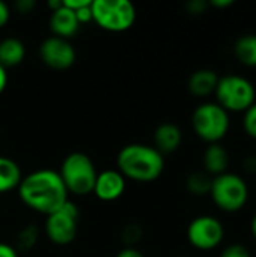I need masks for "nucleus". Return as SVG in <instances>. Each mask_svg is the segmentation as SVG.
I'll return each instance as SVG.
<instances>
[{
  "label": "nucleus",
  "instance_id": "nucleus-7",
  "mask_svg": "<svg viewBox=\"0 0 256 257\" xmlns=\"http://www.w3.org/2000/svg\"><path fill=\"white\" fill-rule=\"evenodd\" d=\"M210 196L220 211L238 212L249 200V185L240 175L226 172L213 178Z\"/></svg>",
  "mask_w": 256,
  "mask_h": 257
},
{
  "label": "nucleus",
  "instance_id": "nucleus-34",
  "mask_svg": "<svg viewBox=\"0 0 256 257\" xmlns=\"http://www.w3.org/2000/svg\"><path fill=\"white\" fill-rule=\"evenodd\" d=\"M62 2H63V0H48V2H47V6L50 8V12H53V11H56L57 8H60V6H62Z\"/></svg>",
  "mask_w": 256,
  "mask_h": 257
},
{
  "label": "nucleus",
  "instance_id": "nucleus-35",
  "mask_svg": "<svg viewBox=\"0 0 256 257\" xmlns=\"http://www.w3.org/2000/svg\"><path fill=\"white\" fill-rule=\"evenodd\" d=\"M250 232H252V236H253V239L256 241V214L253 215L252 221H250Z\"/></svg>",
  "mask_w": 256,
  "mask_h": 257
},
{
  "label": "nucleus",
  "instance_id": "nucleus-20",
  "mask_svg": "<svg viewBox=\"0 0 256 257\" xmlns=\"http://www.w3.org/2000/svg\"><path fill=\"white\" fill-rule=\"evenodd\" d=\"M39 241V227L36 224L24 226L15 236V250L17 251H30L36 247Z\"/></svg>",
  "mask_w": 256,
  "mask_h": 257
},
{
  "label": "nucleus",
  "instance_id": "nucleus-21",
  "mask_svg": "<svg viewBox=\"0 0 256 257\" xmlns=\"http://www.w3.org/2000/svg\"><path fill=\"white\" fill-rule=\"evenodd\" d=\"M142 236H143V230L136 223L127 224L121 232V238H122V242L125 244V247H134L142 239Z\"/></svg>",
  "mask_w": 256,
  "mask_h": 257
},
{
  "label": "nucleus",
  "instance_id": "nucleus-24",
  "mask_svg": "<svg viewBox=\"0 0 256 257\" xmlns=\"http://www.w3.org/2000/svg\"><path fill=\"white\" fill-rule=\"evenodd\" d=\"M208 2L205 0H190L187 5H186V9L190 15H202L207 12L208 9Z\"/></svg>",
  "mask_w": 256,
  "mask_h": 257
},
{
  "label": "nucleus",
  "instance_id": "nucleus-12",
  "mask_svg": "<svg viewBox=\"0 0 256 257\" xmlns=\"http://www.w3.org/2000/svg\"><path fill=\"white\" fill-rule=\"evenodd\" d=\"M48 27H50L53 36L63 38V39L69 41V38H72L78 33L80 23L77 21L74 11L68 9L62 2V6L50 14Z\"/></svg>",
  "mask_w": 256,
  "mask_h": 257
},
{
  "label": "nucleus",
  "instance_id": "nucleus-25",
  "mask_svg": "<svg viewBox=\"0 0 256 257\" xmlns=\"http://www.w3.org/2000/svg\"><path fill=\"white\" fill-rule=\"evenodd\" d=\"M91 5H92V2L89 5H86V6H83V8L77 9V11H74V14L77 17V21L80 23V26L81 24H86V23H92V9H91Z\"/></svg>",
  "mask_w": 256,
  "mask_h": 257
},
{
  "label": "nucleus",
  "instance_id": "nucleus-22",
  "mask_svg": "<svg viewBox=\"0 0 256 257\" xmlns=\"http://www.w3.org/2000/svg\"><path fill=\"white\" fill-rule=\"evenodd\" d=\"M243 130L249 137L256 140V101L243 113Z\"/></svg>",
  "mask_w": 256,
  "mask_h": 257
},
{
  "label": "nucleus",
  "instance_id": "nucleus-13",
  "mask_svg": "<svg viewBox=\"0 0 256 257\" xmlns=\"http://www.w3.org/2000/svg\"><path fill=\"white\" fill-rule=\"evenodd\" d=\"M183 143V131L172 122L158 125L154 131V148L161 154H174Z\"/></svg>",
  "mask_w": 256,
  "mask_h": 257
},
{
  "label": "nucleus",
  "instance_id": "nucleus-30",
  "mask_svg": "<svg viewBox=\"0 0 256 257\" xmlns=\"http://www.w3.org/2000/svg\"><path fill=\"white\" fill-rule=\"evenodd\" d=\"M0 257H20L18 256V251L15 250L14 245H9V244H0Z\"/></svg>",
  "mask_w": 256,
  "mask_h": 257
},
{
  "label": "nucleus",
  "instance_id": "nucleus-6",
  "mask_svg": "<svg viewBox=\"0 0 256 257\" xmlns=\"http://www.w3.org/2000/svg\"><path fill=\"white\" fill-rule=\"evenodd\" d=\"M92 23L107 32H125L136 23V6L128 0H92Z\"/></svg>",
  "mask_w": 256,
  "mask_h": 257
},
{
  "label": "nucleus",
  "instance_id": "nucleus-11",
  "mask_svg": "<svg viewBox=\"0 0 256 257\" xmlns=\"http://www.w3.org/2000/svg\"><path fill=\"white\" fill-rule=\"evenodd\" d=\"M125 187L127 179L116 169H109L98 173L92 193L103 202H115L125 193Z\"/></svg>",
  "mask_w": 256,
  "mask_h": 257
},
{
  "label": "nucleus",
  "instance_id": "nucleus-1",
  "mask_svg": "<svg viewBox=\"0 0 256 257\" xmlns=\"http://www.w3.org/2000/svg\"><path fill=\"white\" fill-rule=\"evenodd\" d=\"M17 190L20 200L27 208L45 217L69 200L59 172L51 169H38L23 176Z\"/></svg>",
  "mask_w": 256,
  "mask_h": 257
},
{
  "label": "nucleus",
  "instance_id": "nucleus-8",
  "mask_svg": "<svg viewBox=\"0 0 256 257\" xmlns=\"http://www.w3.org/2000/svg\"><path fill=\"white\" fill-rule=\"evenodd\" d=\"M78 218H80V211L77 205L68 200L62 208L47 215L44 223V232L54 245H60V247L69 245L77 238Z\"/></svg>",
  "mask_w": 256,
  "mask_h": 257
},
{
  "label": "nucleus",
  "instance_id": "nucleus-15",
  "mask_svg": "<svg viewBox=\"0 0 256 257\" xmlns=\"http://www.w3.org/2000/svg\"><path fill=\"white\" fill-rule=\"evenodd\" d=\"M219 83V75L214 69L210 68H201L196 69L187 81L189 92L198 98H207L216 92Z\"/></svg>",
  "mask_w": 256,
  "mask_h": 257
},
{
  "label": "nucleus",
  "instance_id": "nucleus-23",
  "mask_svg": "<svg viewBox=\"0 0 256 257\" xmlns=\"http://www.w3.org/2000/svg\"><path fill=\"white\" fill-rule=\"evenodd\" d=\"M219 257H252V254H250V251L244 245H241V244H231V245H228L220 253Z\"/></svg>",
  "mask_w": 256,
  "mask_h": 257
},
{
  "label": "nucleus",
  "instance_id": "nucleus-2",
  "mask_svg": "<svg viewBox=\"0 0 256 257\" xmlns=\"http://www.w3.org/2000/svg\"><path fill=\"white\" fill-rule=\"evenodd\" d=\"M116 170L130 181L149 184L164 172V155L154 146L131 143L124 146L116 157Z\"/></svg>",
  "mask_w": 256,
  "mask_h": 257
},
{
  "label": "nucleus",
  "instance_id": "nucleus-10",
  "mask_svg": "<svg viewBox=\"0 0 256 257\" xmlns=\"http://www.w3.org/2000/svg\"><path fill=\"white\" fill-rule=\"evenodd\" d=\"M39 57L45 66L56 71H65L75 63L77 53L68 39L48 36L39 45Z\"/></svg>",
  "mask_w": 256,
  "mask_h": 257
},
{
  "label": "nucleus",
  "instance_id": "nucleus-26",
  "mask_svg": "<svg viewBox=\"0 0 256 257\" xmlns=\"http://www.w3.org/2000/svg\"><path fill=\"white\" fill-rule=\"evenodd\" d=\"M36 6V2L35 0H18L15 3V9L20 12V14H30Z\"/></svg>",
  "mask_w": 256,
  "mask_h": 257
},
{
  "label": "nucleus",
  "instance_id": "nucleus-19",
  "mask_svg": "<svg viewBox=\"0 0 256 257\" xmlns=\"http://www.w3.org/2000/svg\"><path fill=\"white\" fill-rule=\"evenodd\" d=\"M211 185H213V176H210L205 170L192 172L186 179V187L189 193L196 197L210 196Z\"/></svg>",
  "mask_w": 256,
  "mask_h": 257
},
{
  "label": "nucleus",
  "instance_id": "nucleus-9",
  "mask_svg": "<svg viewBox=\"0 0 256 257\" xmlns=\"http://www.w3.org/2000/svg\"><path fill=\"white\" fill-rule=\"evenodd\" d=\"M187 239L196 250L210 251L223 242L225 227L222 221L213 215H199L190 221L187 227Z\"/></svg>",
  "mask_w": 256,
  "mask_h": 257
},
{
  "label": "nucleus",
  "instance_id": "nucleus-4",
  "mask_svg": "<svg viewBox=\"0 0 256 257\" xmlns=\"http://www.w3.org/2000/svg\"><path fill=\"white\" fill-rule=\"evenodd\" d=\"M229 126V113L217 102H202L192 114V128L195 134L208 145L220 143V140L228 136Z\"/></svg>",
  "mask_w": 256,
  "mask_h": 257
},
{
  "label": "nucleus",
  "instance_id": "nucleus-16",
  "mask_svg": "<svg viewBox=\"0 0 256 257\" xmlns=\"http://www.w3.org/2000/svg\"><path fill=\"white\" fill-rule=\"evenodd\" d=\"M26 57V45L18 38L9 36L0 41V65L8 68L18 66Z\"/></svg>",
  "mask_w": 256,
  "mask_h": 257
},
{
  "label": "nucleus",
  "instance_id": "nucleus-28",
  "mask_svg": "<svg viewBox=\"0 0 256 257\" xmlns=\"http://www.w3.org/2000/svg\"><path fill=\"white\" fill-rule=\"evenodd\" d=\"M116 257H145L140 250H137L136 247H124L122 250L118 251Z\"/></svg>",
  "mask_w": 256,
  "mask_h": 257
},
{
  "label": "nucleus",
  "instance_id": "nucleus-5",
  "mask_svg": "<svg viewBox=\"0 0 256 257\" xmlns=\"http://www.w3.org/2000/svg\"><path fill=\"white\" fill-rule=\"evenodd\" d=\"M216 102L228 113H244L256 101V89L253 83L237 74H226L219 77L216 87Z\"/></svg>",
  "mask_w": 256,
  "mask_h": 257
},
{
  "label": "nucleus",
  "instance_id": "nucleus-33",
  "mask_svg": "<svg viewBox=\"0 0 256 257\" xmlns=\"http://www.w3.org/2000/svg\"><path fill=\"white\" fill-rule=\"evenodd\" d=\"M6 86H8V71L5 66L0 65V95L5 92Z\"/></svg>",
  "mask_w": 256,
  "mask_h": 257
},
{
  "label": "nucleus",
  "instance_id": "nucleus-29",
  "mask_svg": "<svg viewBox=\"0 0 256 257\" xmlns=\"http://www.w3.org/2000/svg\"><path fill=\"white\" fill-rule=\"evenodd\" d=\"M243 169L249 175H256V155H249L243 161Z\"/></svg>",
  "mask_w": 256,
  "mask_h": 257
},
{
  "label": "nucleus",
  "instance_id": "nucleus-17",
  "mask_svg": "<svg viewBox=\"0 0 256 257\" xmlns=\"http://www.w3.org/2000/svg\"><path fill=\"white\" fill-rule=\"evenodd\" d=\"M23 173L17 161L9 157L0 155V194L18 188Z\"/></svg>",
  "mask_w": 256,
  "mask_h": 257
},
{
  "label": "nucleus",
  "instance_id": "nucleus-3",
  "mask_svg": "<svg viewBox=\"0 0 256 257\" xmlns=\"http://www.w3.org/2000/svg\"><path fill=\"white\" fill-rule=\"evenodd\" d=\"M59 175L68 194L72 193L74 196H88L94 191L98 172L89 155L84 152H71L63 158Z\"/></svg>",
  "mask_w": 256,
  "mask_h": 257
},
{
  "label": "nucleus",
  "instance_id": "nucleus-27",
  "mask_svg": "<svg viewBox=\"0 0 256 257\" xmlns=\"http://www.w3.org/2000/svg\"><path fill=\"white\" fill-rule=\"evenodd\" d=\"M9 18H11V9L5 2L0 0V29L8 24Z\"/></svg>",
  "mask_w": 256,
  "mask_h": 257
},
{
  "label": "nucleus",
  "instance_id": "nucleus-14",
  "mask_svg": "<svg viewBox=\"0 0 256 257\" xmlns=\"http://www.w3.org/2000/svg\"><path fill=\"white\" fill-rule=\"evenodd\" d=\"M229 163H231L229 152L223 145L213 143L205 148L202 155V164H204V170L210 176L216 178L219 175L226 173L229 169Z\"/></svg>",
  "mask_w": 256,
  "mask_h": 257
},
{
  "label": "nucleus",
  "instance_id": "nucleus-31",
  "mask_svg": "<svg viewBox=\"0 0 256 257\" xmlns=\"http://www.w3.org/2000/svg\"><path fill=\"white\" fill-rule=\"evenodd\" d=\"M92 0H63V5L68 8V9H71V11H77V9H80V8H83V6H86V5H89Z\"/></svg>",
  "mask_w": 256,
  "mask_h": 257
},
{
  "label": "nucleus",
  "instance_id": "nucleus-18",
  "mask_svg": "<svg viewBox=\"0 0 256 257\" xmlns=\"http://www.w3.org/2000/svg\"><path fill=\"white\" fill-rule=\"evenodd\" d=\"M234 54L244 66L256 68V35L247 33L240 36L234 44Z\"/></svg>",
  "mask_w": 256,
  "mask_h": 257
},
{
  "label": "nucleus",
  "instance_id": "nucleus-32",
  "mask_svg": "<svg viewBox=\"0 0 256 257\" xmlns=\"http://www.w3.org/2000/svg\"><path fill=\"white\" fill-rule=\"evenodd\" d=\"M208 5L216 8V9H226V8H231L234 5V0H211Z\"/></svg>",
  "mask_w": 256,
  "mask_h": 257
}]
</instances>
